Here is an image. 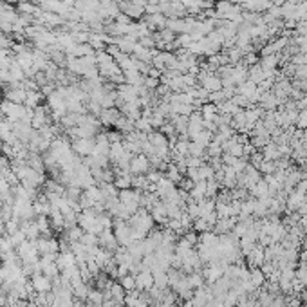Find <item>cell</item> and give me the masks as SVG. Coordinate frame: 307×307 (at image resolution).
Returning <instances> with one entry per match:
<instances>
[{
  "label": "cell",
  "mask_w": 307,
  "mask_h": 307,
  "mask_svg": "<svg viewBox=\"0 0 307 307\" xmlns=\"http://www.w3.org/2000/svg\"><path fill=\"white\" fill-rule=\"evenodd\" d=\"M118 119H119V114L116 109H103L99 112V121L103 125H116Z\"/></svg>",
  "instance_id": "7a4b0ae2"
},
{
  "label": "cell",
  "mask_w": 307,
  "mask_h": 307,
  "mask_svg": "<svg viewBox=\"0 0 307 307\" xmlns=\"http://www.w3.org/2000/svg\"><path fill=\"white\" fill-rule=\"evenodd\" d=\"M40 101H42V92L40 90H27V98H25V103H24L27 109L40 107Z\"/></svg>",
  "instance_id": "3957f363"
},
{
  "label": "cell",
  "mask_w": 307,
  "mask_h": 307,
  "mask_svg": "<svg viewBox=\"0 0 307 307\" xmlns=\"http://www.w3.org/2000/svg\"><path fill=\"white\" fill-rule=\"evenodd\" d=\"M96 147V141H92V139H81V138H76L75 141H73V150H75L76 154H79V155H90L92 154V150H94Z\"/></svg>",
  "instance_id": "6da1fadb"
}]
</instances>
